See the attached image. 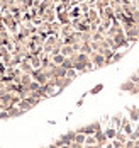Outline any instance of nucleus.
I'll list each match as a JSON object with an SVG mask.
<instances>
[{
    "label": "nucleus",
    "mask_w": 139,
    "mask_h": 148,
    "mask_svg": "<svg viewBox=\"0 0 139 148\" xmlns=\"http://www.w3.org/2000/svg\"><path fill=\"white\" fill-rule=\"evenodd\" d=\"M5 118H10L9 112H2V114H0V119H5Z\"/></svg>",
    "instance_id": "1"
},
{
    "label": "nucleus",
    "mask_w": 139,
    "mask_h": 148,
    "mask_svg": "<svg viewBox=\"0 0 139 148\" xmlns=\"http://www.w3.org/2000/svg\"><path fill=\"white\" fill-rule=\"evenodd\" d=\"M98 90H102V85H97V87H95V89L92 90V94H95V92H98Z\"/></svg>",
    "instance_id": "2"
}]
</instances>
